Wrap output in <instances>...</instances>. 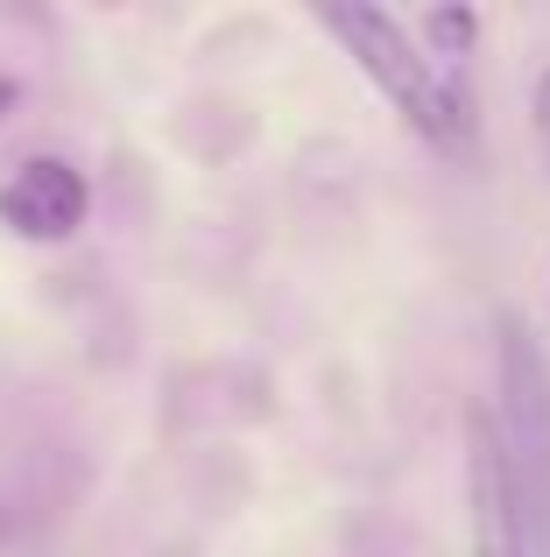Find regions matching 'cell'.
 I'll return each mask as SVG.
<instances>
[{
	"label": "cell",
	"instance_id": "cell-1",
	"mask_svg": "<svg viewBox=\"0 0 550 557\" xmlns=\"http://www.w3.org/2000/svg\"><path fill=\"white\" fill-rule=\"evenodd\" d=\"M317 22H325L332 36L346 42V57L396 99V113L416 127V135H430V141H459L466 135V99L430 71V57L416 50L410 28H402L388 8H325Z\"/></svg>",
	"mask_w": 550,
	"mask_h": 557
},
{
	"label": "cell",
	"instance_id": "cell-2",
	"mask_svg": "<svg viewBox=\"0 0 550 557\" xmlns=\"http://www.w3.org/2000/svg\"><path fill=\"white\" fill-rule=\"evenodd\" d=\"M501 395H509V480H515V508L523 530L537 522L550 536V368L537 354V339L523 332V318H501Z\"/></svg>",
	"mask_w": 550,
	"mask_h": 557
},
{
	"label": "cell",
	"instance_id": "cell-3",
	"mask_svg": "<svg viewBox=\"0 0 550 557\" xmlns=\"http://www.w3.org/2000/svg\"><path fill=\"white\" fill-rule=\"evenodd\" d=\"M466 516H473V557H523V508H515L501 423L480 403L466 409Z\"/></svg>",
	"mask_w": 550,
	"mask_h": 557
},
{
	"label": "cell",
	"instance_id": "cell-4",
	"mask_svg": "<svg viewBox=\"0 0 550 557\" xmlns=\"http://www.w3.org/2000/svg\"><path fill=\"white\" fill-rule=\"evenodd\" d=\"M85 205H92V190L64 156H28L0 184V226L22 233V240H71L85 226Z\"/></svg>",
	"mask_w": 550,
	"mask_h": 557
},
{
	"label": "cell",
	"instance_id": "cell-5",
	"mask_svg": "<svg viewBox=\"0 0 550 557\" xmlns=\"http://www.w3.org/2000/svg\"><path fill=\"white\" fill-rule=\"evenodd\" d=\"M424 42L445 57V64H459V57H473V42H480V14L473 8H430L424 14Z\"/></svg>",
	"mask_w": 550,
	"mask_h": 557
},
{
	"label": "cell",
	"instance_id": "cell-6",
	"mask_svg": "<svg viewBox=\"0 0 550 557\" xmlns=\"http://www.w3.org/2000/svg\"><path fill=\"white\" fill-rule=\"evenodd\" d=\"M537 141H543V156H550V71L537 78Z\"/></svg>",
	"mask_w": 550,
	"mask_h": 557
},
{
	"label": "cell",
	"instance_id": "cell-7",
	"mask_svg": "<svg viewBox=\"0 0 550 557\" xmlns=\"http://www.w3.org/2000/svg\"><path fill=\"white\" fill-rule=\"evenodd\" d=\"M8 99H14V85H8V78H0V107H8Z\"/></svg>",
	"mask_w": 550,
	"mask_h": 557
}]
</instances>
